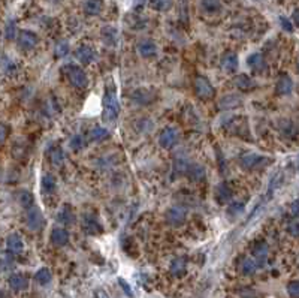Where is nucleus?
Masks as SVG:
<instances>
[{
	"label": "nucleus",
	"instance_id": "39",
	"mask_svg": "<svg viewBox=\"0 0 299 298\" xmlns=\"http://www.w3.org/2000/svg\"><path fill=\"white\" fill-rule=\"evenodd\" d=\"M287 294L292 298H299V280H292L287 285Z\"/></svg>",
	"mask_w": 299,
	"mask_h": 298
},
{
	"label": "nucleus",
	"instance_id": "44",
	"mask_svg": "<svg viewBox=\"0 0 299 298\" xmlns=\"http://www.w3.org/2000/svg\"><path fill=\"white\" fill-rule=\"evenodd\" d=\"M280 24H281V27H283L286 32H293V24H292V21L289 20V18H286V17H280Z\"/></svg>",
	"mask_w": 299,
	"mask_h": 298
},
{
	"label": "nucleus",
	"instance_id": "32",
	"mask_svg": "<svg viewBox=\"0 0 299 298\" xmlns=\"http://www.w3.org/2000/svg\"><path fill=\"white\" fill-rule=\"evenodd\" d=\"M189 166H190V164L187 162V159L184 157H177V159H175V164H173V171H175V174H183V172H187L189 171Z\"/></svg>",
	"mask_w": 299,
	"mask_h": 298
},
{
	"label": "nucleus",
	"instance_id": "26",
	"mask_svg": "<svg viewBox=\"0 0 299 298\" xmlns=\"http://www.w3.org/2000/svg\"><path fill=\"white\" fill-rule=\"evenodd\" d=\"M235 84H236V87L241 92H249V90H252L253 87L256 85V83L249 75H245V74L238 75L236 80H235Z\"/></svg>",
	"mask_w": 299,
	"mask_h": 298
},
{
	"label": "nucleus",
	"instance_id": "17",
	"mask_svg": "<svg viewBox=\"0 0 299 298\" xmlns=\"http://www.w3.org/2000/svg\"><path fill=\"white\" fill-rule=\"evenodd\" d=\"M51 241L52 244H56V246H66L69 243V232L64 230V228H54V230L51 231Z\"/></svg>",
	"mask_w": 299,
	"mask_h": 298
},
{
	"label": "nucleus",
	"instance_id": "43",
	"mask_svg": "<svg viewBox=\"0 0 299 298\" xmlns=\"http://www.w3.org/2000/svg\"><path fill=\"white\" fill-rule=\"evenodd\" d=\"M15 33H16V26H15L14 21H9L8 26H6V32H5L6 38H8V39H14V38H15Z\"/></svg>",
	"mask_w": 299,
	"mask_h": 298
},
{
	"label": "nucleus",
	"instance_id": "42",
	"mask_svg": "<svg viewBox=\"0 0 299 298\" xmlns=\"http://www.w3.org/2000/svg\"><path fill=\"white\" fill-rule=\"evenodd\" d=\"M287 232L293 237H299V219L296 220H292L289 225H287Z\"/></svg>",
	"mask_w": 299,
	"mask_h": 298
},
{
	"label": "nucleus",
	"instance_id": "3",
	"mask_svg": "<svg viewBox=\"0 0 299 298\" xmlns=\"http://www.w3.org/2000/svg\"><path fill=\"white\" fill-rule=\"evenodd\" d=\"M239 162H241V166L245 168V169H259V168H263L265 165H268L271 162V159L267 156L250 153V154L242 156Z\"/></svg>",
	"mask_w": 299,
	"mask_h": 298
},
{
	"label": "nucleus",
	"instance_id": "50",
	"mask_svg": "<svg viewBox=\"0 0 299 298\" xmlns=\"http://www.w3.org/2000/svg\"><path fill=\"white\" fill-rule=\"evenodd\" d=\"M296 66H298V72H299V60H298V65H296Z\"/></svg>",
	"mask_w": 299,
	"mask_h": 298
},
{
	"label": "nucleus",
	"instance_id": "40",
	"mask_svg": "<svg viewBox=\"0 0 299 298\" xmlns=\"http://www.w3.org/2000/svg\"><path fill=\"white\" fill-rule=\"evenodd\" d=\"M18 199H20V204H21L24 208H29V207L33 204V197H31V194H29V192H21Z\"/></svg>",
	"mask_w": 299,
	"mask_h": 298
},
{
	"label": "nucleus",
	"instance_id": "38",
	"mask_svg": "<svg viewBox=\"0 0 299 298\" xmlns=\"http://www.w3.org/2000/svg\"><path fill=\"white\" fill-rule=\"evenodd\" d=\"M54 52H56L57 57H64V56H67V52H69V44H67L66 41H60V42L56 45Z\"/></svg>",
	"mask_w": 299,
	"mask_h": 298
},
{
	"label": "nucleus",
	"instance_id": "4",
	"mask_svg": "<svg viewBox=\"0 0 299 298\" xmlns=\"http://www.w3.org/2000/svg\"><path fill=\"white\" fill-rule=\"evenodd\" d=\"M178 141H180V133H178L177 129L172 128V126L165 128L159 135V144L163 149H168V150L173 149L175 146L178 144Z\"/></svg>",
	"mask_w": 299,
	"mask_h": 298
},
{
	"label": "nucleus",
	"instance_id": "36",
	"mask_svg": "<svg viewBox=\"0 0 299 298\" xmlns=\"http://www.w3.org/2000/svg\"><path fill=\"white\" fill-rule=\"evenodd\" d=\"M244 202H232L229 205V208H227V213H229V216H238L244 212Z\"/></svg>",
	"mask_w": 299,
	"mask_h": 298
},
{
	"label": "nucleus",
	"instance_id": "31",
	"mask_svg": "<svg viewBox=\"0 0 299 298\" xmlns=\"http://www.w3.org/2000/svg\"><path fill=\"white\" fill-rule=\"evenodd\" d=\"M102 36H103L105 42H107L108 45H111V44L117 42L118 34H117V30L114 27H105L103 32H102Z\"/></svg>",
	"mask_w": 299,
	"mask_h": 298
},
{
	"label": "nucleus",
	"instance_id": "1",
	"mask_svg": "<svg viewBox=\"0 0 299 298\" xmlns=\"http://www.w3.org/2000/svg\"><path fill=\"white\" fill-rule=\"evenodd\" d=\"M120 114V103L114 92H107L103 96V116L107 121H115Z\"/></svg>",
	"mask_w": 299,
	"mask_h": 298
},
{
	"label": "nucleus",
	"instance_id": "5",
	"mask_svg": "<svg viewBox=\"0 0 299 298\" xmlns=\"http://www.w3.org/2000/svg\"><path fill=\"white\" fill-rule=\"evenodd\" d=\"M195 92L201 99H211L214 96V87L205 77H198L195 81Z\"/></svg>",
	"mask_w": 299,
	"mask_h": 298
},
{
	"label": "nucleus",
	"instance_id": "49",
	"mask_svg": "<svg viewBox=\"0 0 299 298\" xmlns=\"http://www.w3.org/2000/svg\"><path fill=\"white\" fill-rule=\"evenodd\" d=\"M145 2H147V0H135V6H136V8H139V6H142Z\"/></svg>",
	"mask_w": 299,
	"mask_h": 298
},
{
	"label": "nucleus",
	"instance_id": "11",
	"mask_svg": "<svg viewBox=\"0 0 299 298\" xmlns=\"http://www.w3.org/2000/svg\"><path fill=\"white\" fill-rule=\"evenodd\" d=\"M132 100L139 105H150L156 100V95L148 89H136L132 93Z\"/></svg>",
	"mask_w": 299,
	"mask_h": 298
},
{
	"label": "nucleus",
	"instance_id": "14",
	"mask_svg": "<svg viewBox=\"0 0 299 298\" xmlns=\"http://www.w3.org/2000/svg\"><path fill=\"white\" fill-rule=\"evenodd\" d=\"M214 195H216V201L219 204H226V202H229L231 198H232V189L229 187V184L227 183H220V184L216 186Z\"/></svg>",
	"mask_w": 299,
	"mask_h": 298
},
{
	"label": "nucleus",
	"instance_id": "45",
	"mask_svg": "<svg viewBox=\"0 0 299 298\" xmlns=\"http://www.w3.org/2000/svg\"><path fill=\"white\" fill-rule=\"evenodd\" d=\"M6 136H8V128L5 125H0V146L5 143Z\"/></svg>",
	"mask_w": 299,
	"mask_h": 298
},
{
	"label": "nucleus",
	"instance_id": "34",
	"mask_svg": "<svg viewBox=\"0 0 299 298\" xmlns=\"http://www.w3.org/2000/svg\"><path fill=\"white\" fill-rule=\"evenodd\" d=\"M172 0H150V6L154 11H166L171 8Z\"/></svg>",
	"mask_w": 299,
	"mask_h": 298
},
{
	"label": "nucleus",
	"instance_id": "8",
	"mask_svg": "<svg viewBox=\"0 0 299 298\" xmlns=\"http://www.w3.org/2000/svg\"><path fill=\"white\" fill-rule=\"evenodd\" d=\"M38 36L36 34H34L33 32H30V30H23V32H20V34H18V45H20V48L21 50H24V51H29V50H33L34 47L38 45Z\"/></svg>",
	"mask_w": 299,
	"mask_h": 298
},
{
	"label": "nucleus",
	"instance_id": "20",
	"mask_svg": "<svg viewBox=\"0 0 299 298\" xmlns=\"http://www.w3.org/2000/svg\"><path fill=\"white\" fill-rule=\"evenodd\" d=\"M9 286L14 291H24L29 286V280L23 274H12L9 277Z\"/></svg>",
	"mask_w": 299,
	"mask_h": 298
},
{
	"label": "nucleus",
	"instance_id": "27",
	"mask_svg": "<svg viewBox=\"0 0 299 298\" xmlns=\"http://www.w3.org/2000/svg\"><path fill=\"white\" fill-rule=\"evenodd\" d=\"M102 8H103V0H87L84 11H85L87 15L94 17V15L100 14Z\"/></svg>",
	"mask_w": 299,
	"mask_h": 298
},
{
	"label": "nucleus",
	"instance_id": "29",
	"mask_svg": "<svg viewBox=\"0 0 299 298\" xmlns=\"http://www.w3.org/2000/svg\"><path fill=\"white\" fill-rule=\"evenodd\" d=\"M108 136H110L108 129H105L102 126H96L90 132V139H92V141H103V139H107Z\"/></svg>",
	"mask_w": 299,
	"mask_h": 298
},
{
	"label": "nucleus",
	"instance_id": "47",
	"mask_svg": "<svg viewBox=\"0 0 299 298\" xmlns=\"http://www.w3.org/2000/svg\"><path fill=\"white\" fill-rule=\"evenodd\" d=\"M118 283H120V286L123 288V289H125V292L129 295V297H132V291H130V288H129V285H127V282H126V280H123V279H120L118 280Z\"/></svg>",
	"mask_w": 299,
	"mask_h": 298
},
{
	"label": "nucleus",
	"instance_id": "24",
	"mask_svg": "<svg viewBox=\"0 0 299 298\" xmlns=\"http://www.w3.org/2000/svg\"><path fill=\"white\" fill-rule=\"evenodd\" d=\"M187 271V262L184 258H177V259H173L172 261V264H171V273L173 276H177V277H181L184 276Z\"/></svg>",
	"mask_w": 299,
	"mask_h": 298
},
{
	"label": "nucleus",
	"instance_id": "51",
	"mask_svg": "<svg viewBox=\"0 0 299 298\" xmlns=\"http://www.w3.org/2000/svg\"><path fill=\"white\" fill-rule=\"evenodd\" d=\"M298 169H299V157H298Z\"/></svg>",
	"mask_w": 299,
	"mask_h": 298
},
{
	"label": "nucleus",
	"instance_id": "12",
	"mask_svg": "<svg viewBox=\"0 0 299 298\" xmlns=\"http://www.w3.org/2000/svg\"><path fill=\"white\" fill-rule=\"evenodd\" d=\"M221 67L224 72H235L238 69V57L234 51H227L224 52V56L221 57Z\"/></svg>",
	"mask_w": 299,
	"mask_h": 298
},
{
	"label": "nucleus",
	"instance_id": "37",
	"mask_svg": "<svg viewBox=\"0 0 299 298\" xmlns=\"http://www.w3.org/2000/svg\"><path fill=\"white\" fill-rule=\"evenodd\" d=\"M84 144H85V141H84V138H82L81 135H75V136H72V139H70V143H69L70 149L75 150V151L81 150V149L84 147Z\"/></svg>",
	"mask_w": 299,
	"mask_h": 298
},
{
	"label": "nucleus",
	"instance_id": "46",
	"mask_svg": "<svg viewBox=\"0 0 299 298\" xmlns=\"http://www.w3.org/2000/svg\"><path fill=\"white\" fill-rule=\"evenodd\" d=\"M290 212H292L293 216L299 217V199H296V201L292 202V205H290Z\"/></svg>",
	"mask_w": 299,
	"mask_h": 298
},
{
	"label": "nucleus",
	"instance_id": "6",
	"mask_svg": "<svg viewBox=\"0 0 299 298\" xmlns=\"http://www.w3.org/2000/svg\"><path fill=\"white\" fill-rule=\"evenodd\" d=\"M27 226L30 228L31 231H39L44 228L45 225V219H44V215L39 208H30L27 212Z\"/></svg>",
	"mask_w": 299,
	"mask_h": 298
},
{
	"label": "nucleus",
	"instance_id": "25",
	"mask_svg": "<svg viewBox=\"0 0 299 298\" xmlns=\"http://www.w3.org/2000/svg\"><path fill=\"white\" fill-rule=\"evenodd\" d=\"M247 65L253 69V71H262L263 67H265V59L260 54V52H253V54L249 56L247 59Z\"/></svg>",
	"mask_w": 299,
	"mask_h": 298
},
{
	"label": "nucleus",
	"instance_id": "28",
	"mask_svg": "<svg viewBox=\"0 0 299 298\" xmlns=\"http://www.w3.org/2000/svg\"><path fill=\"white\" fill-rule=\"evenodd\" d=\"M41 184H42V190L45 192V194H52V192L56 190V186H57L56 179L52 177L51 174H45V175H44Z\"/></svg>",
	"mask_w": 299,
	"mask_h": 298
},
{
	"label": "nucleus",
	"instance_id": "23",
	"mask_svg": "<svg viewBox=\"0 0 299 298\" xmlns=\"http://www.w3.org/2000/svg\"><path fill=\"white\" fill-rule=\"evenodd\" d=\"M259 268L257 262L252 258H244L241 262H239V271L245 276H250V274H254L256 270Z\"/></svg>",
	"mask_w": 299,
	"mask_h": 298
},
{
	"label": "nucleus",
	"instance_id": "35",
	"mask_svg": "<svg viewBox=\"0 0 299 298\" xmlns=\"http://www.w3.org/2000/svg\"><path fill=\"white\" fill-rule=\"evenodd\" d=\"M202 8L206 12H216L221 8L220 0H202Z\"/></svg>",
	"mask_w": 299,
	"mask_h": 298
},
{
	"label": "nucleus",
	"instance_id": "2",
	"mask_svg": "<svg viewBox=\"0 0 299 298\" xmlns=\"http://www.w3.org/2000/svg\"><path fill=\"white\" fill-rule=\"evenodd\" d=\"M64 72L74 87L77 89H85L87 84H89V80H87V75L85 72L82 71L81 67L75 66V65H67L64 66Z\"/></svg>",
	"mask_w": 299,
	"mask_h": 298
},
{
	"label": "nucleus",
	"instance_id": "21",
	"mask_svg": "<svg viewBox=\"0 0 299 298\" xmlns=\"http://www.w3.org/2000/svg\"><path fill=\"white\" fill-rule=\"evenodd\" d=\"M187 174H189V177H190L191 182H202V180L205 179V175H206V171H205V168H204L202 165H199V164H191V165L189 166Z\"/></svg>",
	"mask_w": 299,
	"mask_h": 298
},
{
	"label": "nucleus",
	"instance_id": "22",
	"mask_svg": "<svg viewBox=\"0 0 299 298\" xmlns=\"http://www.w3.org/2000/svg\"><path fill=\"white\" fill-rule=\"evenodd\" d=\"M57 220L63 225H72L75 222V216L72 213V208L69 205H63L59 210V215H57Z\"/></svg>",
	"mask_w": 299,
	"mask_h": 298
},
{
	"label": "nucleus",
	"instance_id": "13",
	"mask_svg": "<svg viewBox=\"0 0 299 298\" xmlns=\"http://www.w3.org/2000/svg\"><path fill=\"white\" fill-rule=\"evenodd\" d=\"M77 59L82 63V65H90L94 59H96V52L92 47L89 45H81L77 52H75Z\"/></svg>",
	"mask_w": 299,
	"mask_h": 298
},
{
	"label": "nucleus",
	"instance_id": "15",
	"mask_svg": "<svg viewBox=\"0 0 299 298\" xmlns=\"http://www.w3.org/2000/svg\"><path fill=\"white\" fill-rule=\"evenodd\" d=\"M6 248H8V250H9L11 253H14V255L21 253L23 249H24V244H23L21 237L16 234V232L11 234V235L6 238Z\"/></svg>",
	"mask_w": 299,
	"mask_h": 298
},
{
	"label": "nucleus",
	"instance_id": "7",
	"mask_svg": "<svg viewBox=\"0 0 299 298\" xmlns=\"http://www.w3.org/2000/svg\"><path fill=\"white\" fill-rule=\"evenodd\" d=\"M186 210L181 207H171L166 212V220L172 226H181L186 222Z\"/></svg>",
	"mask_w": 299,
	"mask_h": 298
},
{
	"label": "nucleus",
	"instance_id": "9",
	"mask_svg": "<svg viewBox=\"0 0 299 298\" xmlns=\"http://www.w3.org/2000/svg\"><path fill=\"white\" fill-rule=\"evenodd\" d=\"M252 255H253V259L257 262V265L262 267L268 258V244L265 241H257L252 249Z\"/></svg>",
	"mask_w": 299,
	"mask_h": 298
},
{
	"label": "nucleus",
	"instance_id": "33",
	"mask_svg": "<svg viewBox=\"0 0 299 298\" xmlns=\"http://www.w3.org/2000/svg\"><path fill=\"white\" fill-rule=\"evenodd\" d=\"M66 159V156H64V151L62 149H54L51 151V162L54 164L56 166H60Z\"/></svg>",
	"mask_w": 299,
	"mask_h": 298
},
{
	"label": "nucleus",
	"instance_id": "10",
	"mask_svg": "<svg viewBox=\"0 0 299 298\" xmlns=\"http://www.w3.org/2000/svg\"><path fill=\"white\" fill-rule=\"evenodd\" d=\"M81 226H82V231L85 234H89V235H99L103 231L102 225L94 217H92V216H84Z\"/></svg>",
	"mask_w": 299,
	"mask_h": 298
},
{
	"label": "nucleus",
	"instance_id": "30",
	"mask_svg": "<svg viewBox=\"0 0 299 298\" xmlns=\"http://www.w3.org/2000/svg\"><path fill=\"white\" fill-rule=\"evenodd\" d=\"M34 280H36L39 285H48L51 282V271L48 268L38 270L36 274H34Z\"/></svg>",
	"mask_w": 299,
	"mask_h": 298
},
{
	"label": "nucleus",
	"instance_id": "48",
	"mask_svg": "<svg viewBox=\"0 0 299 298\" xmlns=\"http://www.w3.org/2000/svg\"><path fill=\"white\" fill-rule=\"evenodd\" d=\"M292 20H293V23L299 27V8L293 11V14H292Z\"/></svg>",
	"mask_w": 299,
	"mask_h": 298
},
{
	"label": "nucleus",
	"instance_id": "41",
	"mask_svg": "<svg viewBox=\"0 0 299 298\" xmlns=\"http://www.w3.org/2000/svg\"><path fill=\"white\" fill-rule=\"evenodd\" d=\"M280 131L283 132L286 136H293V135H295V132H296L295 126L290 123V121H283V126L280 128Z\"/></svg>",
	"mask_w": 299,
	"mask_h": 298
},
{
	"label": "nucleus",
	"instance_id": "19",
	"mask_svg": "<svg viewBox=\"0 0 299 298\" xmlns=\"http://www.w3.org/2000/svg\"><path fill=\"white\" fill-rule=\"evenodd\" d=\"M241 103H242L241 96H238V95H229V96H224V98L220 100L219 107H220V110H232V108L239 107Z\"/></svg>",
	"mask_w": 299,
	"mask_h": 298
},
{
	"label": "nucleus",
	"instance_id": "18",
	"mask_svg": "<svg viewBox=\"0 0 299 298\" xmlns=\"http://www.w3.org/2000/svg\"><path fill=\"white\" fill-rule=\"evenodd\" d=\"M138 51H139V54L142 56V57H154L156 52H157V47H156V44L153 41L144 39V41L139 42Z\"/></svg>",
	"mask_w": 299,
	"mask_h": 298
},
{
	"label": "nucleus",
	"instance_id": "16",
	"mask_svg": "<svg viewBox=\"0 0 299 298\" xmlns=\"http://www.w3.org/2000/svg\"><path fill=\"white\" fill-rule=\"evenodd\" d=\"M293 90V81L289 75H281L277 85H275V92L281 96H286L290 95Z\"/></svg>",
	"mask_w": 299,
	"mask_h": 298
}]
</instances>
